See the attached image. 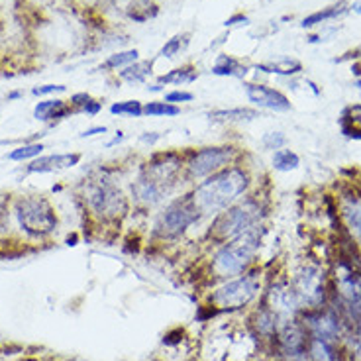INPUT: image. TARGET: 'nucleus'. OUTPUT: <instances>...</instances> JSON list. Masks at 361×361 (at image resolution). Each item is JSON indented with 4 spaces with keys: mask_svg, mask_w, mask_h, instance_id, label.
I'll list each match as a JSON object with an SVG mask.
<instances>
[{
    "mask_svg": "<svg viewBox=\"0 0 361 361\" xmlns=\"http://www.w3.org/2000/svg\"><path fill=\"white\" fill-rule=\"evenodd\" d=\"M185 179V157L177 152L155 154L132 183V202L142 210L163 204Z\"/></svg>",
    "mask_w": 361,
    "mask_h": 361,
    "instance_id": "f257e3e1",
    "label": "nucleus"
},
{
    "mask_svg": "<svg viewBox=\"0 0 361 361\" xmlns=\"http://www.w3.org/2000/svg\"><path fill=\"white\" fill-rule=\"evenodd\" d=\"M252 187V175L242 165H230L195 185L190 199L199 208L202 218H214L222 210L235 204L247 195Z\"/></svg>",
    "mask_w": 361,
    "mask_h": 361,
    "instance_id": "f03ea898",
    "label": "nucleus"
},
{
    "mask_svg": "<svg viewBox=\"0 0 361 361\" xmlns=\"http://www.w3.org/2000/svg\"><path fill=\"white\" fill-rule=\"evenodd\" d=\"M263 216H265V208L262 202L252 197H244L212 218L208 235L216 245L226 244L238 235L263 226Z\"/></svg>",
    "mask_w": 361,
    "mask_h": 361,
    "instance_id": "7ed1b4c3",
    "label": "nucleus"
},
{
    "mask_svg": "<svg viewBox=\"0 0 361 361\" xmlns=\"http://www.w3.org/2000/svg\"><path fill=\"white\" fill-rule=\"evenodd\" d=\"M263 238V226L250 230L245 234L238 235L234 240L218 245L216 253L212 255V271L216 277L230 279L238 277L250 269L255 262V255L259 252Z\"/></svg>",
    "mask_w": 361,
    "mask_h": 361,
    "instance_id": "20e7f679",
    "label": "nucleus"
},
{
    "mask_svg": "<svg viewBox=\"0 0 361 361\" xmlns=\"http://www.w3.org/2000/svg\"><path fill=\"white\" fill-rule=\"evenodd\" d=\"M85 199H87L90 212L100 220H120L126 216L128 208H130L124 190L118 187L116 180L106 175L90 183Z\"/></svg>",
    "mask_w": 361,
    "mask_h": 361,
    "instance_id": "39448f33",
    "label": "nucleus"
},
{
    "mask_svg": "<svg viewBox=\"0 0 361 361\" xmlns=\"http://www.w3.org/2000/svg\"><path fill=\"white\" fill-rule=\"evenodd\" d=\"M199 208L189 195H183L179 199L167 202L165 207L157 212L154 222V235L159 240H175L183 235L190 226H195L200 220Z\"/></svg>",
    "mask_w": 361,
    "mask_h": 361,
    "instance_id": "423d86ee",
    "label": "nucleus"
},
{
    "mask_svg": "<svg viewBox=\"0 0 361 361\" xmlns=\"http://www.w3.org/2000/svg\"><path fill=\"white\" fill-rule=\"evenodd\" d=\"M240 152L234 145H207L185 159V180L200 183L210 175L222 171L230 165H235Z\"/></svg>",
    "mask_w": 361,
    "mask_h": 361,
    "instance_id": "0eeeda50",
    "label": "nucleus"
},
{
    "mask_svg": "<svg viewBox=\"0 0 361 361\" xmlns=\"http://www.w3.org/2000/svg\"><path fill=\"white\" fill-rule=\"evenodd\" d=\"M20 228L32 238H45L57 230V216L51 204L42 197H22L14 207Z\"/></svg>",
    "mask_w": 361,
    "mask_h": 361,
    "instance_id": "6e6552de",
    "label": "nucleus"
},
{
    "mask_svg": "<svg viewBox=\"0 0 361 361\" xmlns=\"http://www.w3.org/2000/svg\"><path fill=\"white\" fill-rule=\"evenodd\" d=\"M259 290V277L255 273H247L245 275H238L235 279L228 281L222 287H218L212 295H210V302L218 308L224 310H235V308L245 307Z\"/></svg>",
    "mask_w": 361,
    "mask_h": 361,
    "instance_id": "1a4fd4ad",
    "label": "nucleus"
},
{
    "mask_svg": "<svg viewBox=\"0 0 361 361\" xmlns=\"http://www.w3.org/2000/svg\"><path fill=\"white\" fill-rule=\"evenodd\" d=\"M338 300L348 318L361 326V271L352 265H342L338 273Z\"/></svg>",
    "mask_w": 361,
    "mask_h": 361,
    "instance_id": "9d476101",
    "label": "nucleus"
},
{
    "mask_svg": "<svg viewBox=\"0 0 361 361\" xmlns=\"http://www.w3.org/2000/svg\"><path fill=\"white\" fill-rule=\"evenodd\" d=\"M290 289L295 293L298 305L316 307L324 298V271L316 265H308L298 273Z\"/></svg>",
    "mask_w": 361,
    "mask_h": 361,
    "instance_id": "9b49d317",
    "label": "nucleus"
},
{
    "mask_svg": "<svg viewBox=\"0 0 361 361\" xmlns=\"http://www.w3.org/2000/svg\"><path fill=\"white\" fill-rule=\"evenodd\" d=\"M245 94L253 106L271 112H289L290 100L281 92V90L267 87V85H257V82H245Z\"/></svg>",
    "mask_w": 361,
    "mask_h": 361,
    "instance_id": "f8f14e48",
    "label": "nucleus"
},
{
    "mask_svg": "<svg viewBox=\"0 0 361 361\" xmlns=\"http://www.w3.org/2000/svg\"><path fill=\"white\" fill-rule=\"evenodd\" d=\"M81 154H55L45 155L39 159H34L32 165L27 167V173H51L61 171V169H71L81 161Z\"/></svg>",
    "mask_w": 361,
    "mask_h": 361,
    "instance_id": "ddd939ff",
    "label": "nucleus"
},
{
    "mask_svg": "<svg viewBox=\"0 0 361 361\" xmlns=\"http://www.w3.org/2000/svg\"><path fill=\"white\" fill-rule=\"evenodd\" d=\"M308 326L312 332V340H320V342L334 345L340 326L332 314H314L308 318Z\"/></svg>",
    "mask_w": 361,
    "mask_h": 361,
    "instance_id": "4468645a",
    "label": "nucleus"
},
{
    "mask_svg": "<svg viewBox=\"0 0 361 361\" xmlns=\"http://www.w3.org/2000/svg\"><path fill=\"white\" fill-rule=\"evenodd\" d=\"M75 109L69 106L63 100H44V102H37L36 109H34V118L39 122H57V120H63L65 116L73 114Z\"/></svg>",
    "mask_w": 361,
    "mask_h": 361,
    "instance_id": "2eb2a0df",
    "label": "nucleus"
},
{
    "mask_svg": "<svg viewBox=\"0 0 361 361\" xmlns=\"http://www.w3.org/2000/svg\"><path fill=\"white\" fill-rule=\"evenodd\" d=\"M208 118L214 122H222V124H244V122H253L255 118H259V112L253 109L238 106V109L210 110Z\"/></svg>",
    "mask_w": 361,
    "mask_h": 361,
    "instance_id": "dca6fc26",
    "label": "nucleus"
},
{
    "mask_svg": "<svg viewBox=\"0 0 361 361\" xmlns=\"http://www.w3.org/2000/svg\"><path fill=\"white\" fill-rule=\"evenodd\" d=\"M342 214L345 224L350 226L353 238L361 244V197H350L343 202Z\"/></svg>",
    "mask_w": 361,
    "mask_h": 361,
    "instance_id": "f3484780",
    "label": "nucleus"
},
{
    "mask_svg": "<svg viewBox=\"0 0 361 361\" xmlns=\"http://www.w3.org/2000/svg\"><path fill=\"white\" fill-rule=\"evenodd\" d=\"M342 134L353 140H361V104H353L342 112L340 118Z\"/></svg>",
    "mask_w": 361,
    "mask_h": 361,
    "instance_id": "a211bd4d",
    "label": "nucleus"
},
{
    "mask_svg": "<svg viewBox=\"0 0 361 361\" xmlns=\"http://www.w3.org/2000/svg\"><path fill=\"white\" fill-rule=\"evenodd\" d=\"M212 75H218V77H244L245 67L230 55H218L216 63L212 65Z\"/></svg>",
    "mask_w": 361,
    "mask_h": 361,
    "instance_id": "6ab92c4d",
    "label": "nucleus"
},
{
    "mask_svg": "<svg viewBox=\"0 0 361 361\" xmlns=\"http://www.w3.org/2000/svg\"><path fill=\"white\" fill-rule=\"evenodd\" d=\"M257 71L263 73H275V75H283V77H290V75H297L302 65L297 59H290V57H285V59H279V61H271V63H262L255 65Z\"/></svg>",
    "mask_w": 361,
    "mask_h": 361,
    "instance_id": "aec40b11",
    "label": "nucleus"
},
{
    "mask_svg": "<svg viewBox=\"0 0 361 361\" xmlns=\"http://www.w3.org/2000/svg\"><path fill=\"white\" fill-rule=\"evenodd\" d=\"M199 79V73L195 67L190 65H185V67H179V69H173L167 75H161L157 82L159 85H189V82H195Z\"/></svg>",
    "mask_w": 361,
    "mask_h": 361,
    "instance_id": "412c9836",
    "label": "nucleus"
},
{
    "mask_svg": "<svg viewBox=\"0 0 361 361\" xmlns=\"http://www.w3.org/2000/svg\"><path fill=\"white\" fill-rule=\"evenodd\" d=\"M343 12H345V2H340V4H334V6H328L324 10H318L314 14H310L307 18L302 20V27H312L318 26V24H322L326 20H334L338 16H342Z\"/></svg>",
    "mask_w": 361,
    "mask_h": 361,
    "instance_id": "4be33fe9",
    "label": "nucleus"
},
{
    "mask_svg": "<svg viewBox=\"0 0 361 361\" xmlns=\"http://www.w3.org/2000/svg\"><path fill=\"white\" fill-rule=\"evenodd\" d=\"M273 169H277L281 173H287V171H295L298 165H300V157H298L293 149H277L275 154H273Z\"/></svg>",
    "mask_w": 361,
    "mask_h": 361,
    "instance_id": "5701e85b",
    "label": "nucleus"
},
{
    "mask_svg": "<svg viewBox=\"0 0 361 361\" xmlns=\"http://www.w3.org/2000/svg\"><path fill=\"white\" fill-rule=\"evenodd\" d=\"M179 114H180V106L171 104V102H165V100H152V102H145L144 104V116L173 118V116H179Z\"/></svg>",
    "mask_w": 361,
    "mask_h": 361,
    "instance_id": "b1692460",
    "label": "nucleus"
},
{
    "mask_svg": "<svg viewBox=\"0 0 361 361\" xmlns=\"http://www.w3.org/2000/svg\"><path fill=\"white\" fill-rule=\"evenodd\" d=\"M149 73H152L149 61H135V63L124 67V71H120V79L135 85V82H144Z\"/></svg>",
    "mask_w": 361,
    "mask_h": 361,
    "instance_id": "393cba45",
    "label": "nucleus"
},
{
    "mask_svg": "<svg viewBox=\"0 0 361 361\" xmlns=\"http://www.w3.org/2000/svg\"><path fill=\"white\" fill-rule=\"evenodd\" d=\"M128 14L134 22H145V20L154 18L157 14V8H155V4H152V0H132Z\"/></svg>",
    "mask_w": 361,
    "mask_h": 361,
    "instance_id": "a878e982",
    "label": "nucleus"
},
{
    "mask_svg": "<svg viewBox=\"0 0 361 361\" xmlns=\"http://www.w3.org/2000/svg\"><path fill=\"white\" fill-rule=\"evenodd\" d=\"M110 112L114 116L142 118L144 116V104L140 100H122V102H114L110 106Z\"/></svg>",
    "mask_w": 361,
    "mask_h": 361,
    "instance_id": "bb28decb",
    "label": "nucleus"
},
{
    "mask_svg": "<svg viewBox=\"0 0 361 361\" xmlns=\"http://www.w3.org/2000/svg\"><path fill=\"white\" fill-rule=\"evenodd\" d=\"M140 51L137 49H128V51H118V54L110 55L109 59L104 61L106 69H120V67H128L137 61Z\"/></svg>",
    "mask_w": 361,
    "mask_h": 361,
    "instance_id": "cd10ccee",
    "label": "nucleus"
},
{
    "mask_svg": "<svg viewBox=\"0 0 361 361\" xmlns=\"http://www.w3.org/2000/svg\"><path fill=\"white\" fill-rule=\"evenodd\" d=\"M45 149V145L42 144H24L16 147L14 152H10L8 159L10 161H24V159H34L37 155H42Z\"/></svg>",
    "mask_w": 361,
    "mask_h": 361,
    "instance_id": "c85d7f7f",
    "label": "nucleus"
},
{
    "mask_svg": "<svg viewBox=\"0 0 361 361\" xmlns=\"http://www.w3.org/2000/svg\"><path fill=\"white\" fill-rule=\"evenodd\" d=\"M187 36L183 34V36H173L167 44L163 45L161 47V51H159V55L161 57H167V59H171V57H175V55H179L183 49H185V45H187Z\"/></svg>",
    "mask_w": 361,
    "mask_h": 361,
    "instance_id": "c756f323",
    "label": "nucleus"
},
{
    "mask_svg": "<svg viewBox=\"0 0 361 361\" xmlns=\"http://www.w3.org/2000/svg\"><path fill=\"white\" fill-rule=\"evenodd\" d=\"M285 144H287V135L283 134V132H267V134L262 137V145L267 152L283 149V145Z\"/></svg>",
    "mask_w": 361,
    "mask_h": 361,
    "instance_id": "7c9ffc66",
    "label": "nucleus"
},
{
    "mask_svg": "<svg viewBox=\"0 0 361 361\" xmlns=\"http://www.w3.org/2000/svg\"><path fill=\"white\" fill-rule=\"evenodd\" d=\"M195 99V94L189 92V90H171V92H165V97L163 100L165 102H171V104H177L179 106L180 102H190V100Z\"/></svg>",
    "mask_w": 361,
    "mask_h": 361,
    "instance_id": "2f4dec72",
    "label": "nucleus"
},
{
    "mask_svg": "<svg viewBox=\"0 0 361 361\" xmlns=\"http://www.w3.org/2000/svg\"><path fill=\"white\" fill-rule=\"evenodd\" d=\"M63 85H44V87H36L32 90V94L36 97H44V94H54V92H63Z\"/></svg>",
    "mask_w": 361,
    "mask_h": 361,
    "instance_id": "473e14b6",
    "label": "nucleus"
},
{
    "mask_svg": "<svg viewBox=\"0 0 361 361\" xmlns=\"http://www.w3.org/2000/svg\"><path fill=\"white\" fill-rule=\"evenodd\" d=\"M92 99L89 92H77V94H73L71 97V106L75 109V112H81V109Z\"/></svg>",
    "mask_w": 361,
    "mask_h": 361,
    "instance_id": "72a5a7b5",
    "label": "nucleus"
},
{
    "mask_svg": "<svg viewBox=\"0 0 361 361\" xmlns=\"http://www.w3.org/2000/svg\"><path fill=\"white\" fill-rule=\"evenodd\" d=\"M100 110H102V102L100 100H94V99H90L85 106L81 109L82 114H89V116H97L99 114Z\"/></svg>",
    "mask_w": 361,
    "mask_h": 361,
    "instance_id": "f704fd0d",
    "label": "nucleus"
},
{
    "mask_svg": "<svg viewBox=\"0 0 361 361\" xmlns=\"http://www.w3.org/2000/svg\"><path fill=\"white\" fill-rule=\"evenodd\" d=\"M161 137H163V134H159V132H144V134L140 135V142L152 147V145L157 144V142H159Z\"/></svg>",
    "mask_w": 361,
    "mask_h": 361,
    "instance_id": "c9c22d12",
    "label": "nucleus"
},
{
    "mask_svg": "<svg viewBox=\"0 0 361 361\" xmlns=\"http://www.w3.org/2000/svg\"><path fill=\"white\" fill-rule=\"evenodd\" d=\"M97 134H106V126H94V128H89V130H85L81 134V137H92V135Z\"/></svg>",
    "mask_w": 361,
    "mask_h": 361,
    "instance_id": "e433bc0d",
    "label": "nucleus"
},
{
    "mask_svg": "<svg viewBox=\"0 0 361 361\" xmlns=\"http://www.w3.org/2000/svg\"><path fill=\"white\" fill-rule=\"evenodd\" d=\"M353 361H361V334L355 338L353 342V353H352Z\"/></svg>",
    "mask_w": 361,
    "mask_h": 361,
    "instance_id": "4c0bfd02",
    "label": "nucleus"
},
{
    "mask_svg": "<svg viewBox=\"0 0 361 361\" xmlns=\"http://www.w3.org/2000/svg\"><path fill=\"white\" fill-rule=\"evenodd\" d=\"M124 137H126V135H124V132H120V130H118L116 135H114V137L110 140L109 144H106V147H114V145L122 144V142H124Z\"/></svg>",
    "mask_w": 361,
    "mask_h": 361,
    "instance_id": "58836bf2",
    "label": "nucleus"
},
{
    "mask_svg": "<svg viewBox=\"0 0 361 361\" xmlns=\"http://www.w3.org/2000/svg\"><path fill=\"white\" fill-rule=\"evenodd\" d=\"M352 10H353V12H357V14H361V0H357V2H353Z\"/></svg>",
    "mask_w": 361,
    "mask_h": 361,
    "instance_id": "ea45409f",
    "label": "nucleus"
},
{
    "mask_svg": "<svg viewBox=\"0 0 361 361\" xmlns=\"http://www.w3.org/2000/svg\"><path fill=\"white\" fill-rule=\"evenodd\" d=\"M20 97H22V92H10L8 100H16V99H20Z\"/></svg>",
    "mask_w": 361,
    "mask_h": 361,
    "instance_id": "a19ab883",
    "label": "nucleus"
}]
</instances>
